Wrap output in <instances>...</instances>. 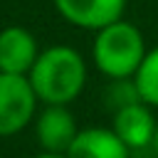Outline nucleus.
<instances>
[{
	"label": "nucleus",
	"mask_w": 158,
	"mask_h": 158,
	"mask_svg": "<svg viewBox=\"0 0 158 158\" xmlns=\"http://www.w3.org/2000/svg\"><path fill=\"white\" fill-rule=\"evenodd\" d=\"M37 96L27 77L0 74V138L15 136L35 118Z\"/></svg>",
	"instance_id": "7ed1b4c3"
},
{
	"label": "nucleus",
	"mask_w": 158,
	"mask_h": 158,
	"mask_svg": "<svg viewBox=\"0 0 158 158\" xmlns=\"http://www.w3.org/2000/svg\"><path fill=\"white\" fill-rule=\"evenodd\" d=\"M156 126H158V118L153 116L151 106L143 104V101L141 104H133L128 109L116 111L114 114V121H111V131L123 141V146L128 151L153 146Z\"/></svg>",
	"instance_id": "423d86ee"
},
{
	"label": "nucleus",
	"mask_w": 158,
	"mask_h": 158,
	"mask_svg": "<svg viewBox=\"0 0 158 158\" xmlns=\"http://www.w3.org/2000/svg\"><path fill=\"white\" fill-rule=\"evenodd\" d=\"M27 79L37 101L44 106H67L86 84V64L74 47L57 44L40 52Z\"/></svg>",
	"instance_id": "f257e3e1"
},
{
	"label": "nucleus",
	"mask_w": 158,
	"mask_h": 158,
	"mask_svg": "<svg viewBox=\"0 0 158 158\" xmlns=\"http://www.w3.org/2000/svg\"><path fill=\"white\" fill-rule=\"evenodd\" d=\"M35 158H67V156H54V153H37Z\"/></svg>",
	"instance_id": "9b49d317"
},
{
	"label": "nucleus",
	"mask_w": 158,
	"mask_h": 158,
	"mask_svg": "<svg viewBox=\"0 0 158 158\" xmlns=\"http://www.w3.org/2000/svg\"><path fill=\"white\" fill-rule=\"evenodd\" d=\"M37 57V42L25 27H7L0 32V74L27 77Z\"/></svg>",
	"instance_id": "0eeeda50"
},
{
	"label": "nucleus",
	"mask_w": 158,
	"mask_h": 158,
	"mask_svg": "<svg viewBox=\"0 0 158 158\" xmlns=\"http://www.w3.org/2000/svg\"><path fill=\"white\" fill-rule=\"evenodd\" d=\"M79 131L81 128H77V121L67 106H44L35 118V136L42 153L67 156Z\"/></svg>",
	"instance_id": "20e7f679"
},
{
	"label": "nucleus",
	"mask_w": 158,
	"mask_h": 158,
	"mask_svg": "<svg viewBox=\"0 0 158 158\" xmlns=\"http://www.w3.org/2000/svg\"><path fill=\"white\" fill-rule=\"evenodd\" d=\"M59 15L84 30H104L121 20L126 0H54Z\"/></svg>",
	"instance_id": "39448f33"
},
{
	"label": "nucleus",
	"mask_w": 158,
	"mask_h": 158,
	"mask_svg": "<svg viewBox=\"0 0 158 158\" xmlns=\"http://www.w3.org/2000/svg\"><path fill=\"white\" fill-rule=\"evenodd\" d=\"M133 79H136L141 101L148 106H158V47H153L146 54V59Z\"/></svg>",
	"instance_id": "1a4fd4ad"
},
{
	"label": "nucleus",
	"mask_w": 158,
	"mask_h": 158,
	"mask_svg": "<svg viewBox=\"0 0 158 158\" xmlns=\"http://www.w3.org/2000/svg\"><path fill=\"white\" fill-rule=\"evenodd\" d=\"M104 101L114 114L121 111V109H128L133 104H141V94H138L136 79H111V84L106 86Z\"/></svg>",
	"instance_id": "9d476101"
},
{
	"label": "nucleus",
	"mask_w": 158,
	"mask_h": 158,
	"mask_svg": "<svg viewBox=\"0 0 158 158\" xmlns=\"http://www.w3.org/2000/svg\"><path fill=\"white\" fill-rule=\"evenodd\" d=\"M151 148H153V153L158 156V126H156V138H153V146H151Z\"/></svg>",
	"instance_id": "f8f14e48"
},
{
	"label": "nucleus",
	"mask_w": 158,
	"mask_h": 158,
	"mask_svg": "<svg viewBox=\"0 0 158 158\" xmlns=\"http://www.w3.org/2000/svg\"><path fill=\"white\" fill-rule=\"evenodd\" d=\"M128 156L131 151L123 146V141L111 128L99 126L81 128L72 148L67 151V158H128Z\"/></svg>",
	"instance_id": "6e6552de"
},
{
	"label": "nucleus",
	"mask_w": 158,
	"mask_h": 158,
	"mask_svg": "<svg viewBox=\"0 0 158 158\" xmlns=\"http://www.w3.org/2000/svg\"><path fill=\"white\" fill-rule=\"evenodd\" d=\"M91 54L99 72L109 79H133L148 52L138 27L118 20L96 32Z\"/></svg>",
	"instance_id": "f03ea898"
}]
</instances>
